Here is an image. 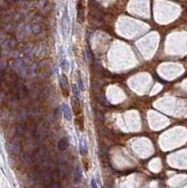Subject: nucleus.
Segmentation results:
<instances>
[{"mask_svg":"<svg viewBox=\"0 0 187 188\" xmlns=\"http://www.w3.org/2000/svg\"><path fill=\"white\" fill-rule=\"evenodd\" d=\"M92 187H97V184L95 183V180H92Z\"/></svg>","mask_w":187,"mask_h":188,"instance_id":"6e6552de","label":"nucleus"},{"mask_svg":"<svg viewBox=\"0 0 187 188\" xmlns=\"http://www.w3.org/2000/svg\"><path fill=\"white\" fill-rule=\"evenodd\" d=\"M73 180H74V183H79L80 182V180H81V174H80V170L79 168H76L75 170V173H74V175H73Z\"/></svg>","mask_w":187,"mask_h":188,"instance_id":"20e7f679","label":"nucleus"},{"mask_svg":"<svg viewBox=\"0 0 187 188\" xmlns=\"http://www.w3.org/2000/svg\"><path fill=\"white\" fill-rule=\"evenodd\" d=\"M79 149H80V153H81V154H83V155H84V154H86V152H87V148H86V145H85L82 141L80 142Z\"/></svg>","mask_w":187,"mask_h":188,"instance_id":"39448f33","label":"nucleus"},{"mask_svg":"<svg viewBox=\"0 0 187 188\" xmlns=\"http://www.w3.org/2000/svg\"><path fill=\"white\" fill-rule=\"evenodd\" d=\"M63 114L65 119H67L68 121H72V112H71V109L68 106V104L63 105Z\"/></svg>","mask_w":187,"mask_h":188,"instance_id":"7ed1b4c3","label":"nucleus"},{"mask_svg":"<svg viewBox=\"0 0 187 188\" xmlns=\"http://www.w3.org/2000/svg\"><path fill=\"white\" fill-rule=\"evenodd\" d=\"M61 67H62V69L63 70H65V71H68L69 70V63H68V61L66 59H64L62 61V64H61Z\"/></svg>","mask_w":187,"mask_h":188,"instance_id":"0eeeda50","label":"nucleus"},{"mask_svg":"<svg viewBox=\"0 0 187 188\" xmlns=\"http://www.w3.org/2000/svg\"><path fill=\"white\" fill-rule=\"evenodd\" d=\"M57 147L60 150H65L68 149L69 147V140H68L67 137H63L61 140H59V144H57Z\"/></svg>","mask_w":187,"mask_h":188,"instance_id":"f03ea898","label":"nucleus"},{"mask_svg":"<svg viewBox=\"0 0 187 188\" xmlns=\"http://www.w3.org/2000/svg\"><path fill=\"white\" fill-rule=\"evenodd\" d=\"M78 87L82 91H84L85 88H84V84H83V80H82V77H81V75L78 76Z\"/></svg>","mask_w":187,"mask_h":188,"instance_id":"423d86ee","label":"nucleus"},{"mask_svg":"<svg viewBox=\"0 0 187 188\" xmlns=\"http://www.w3.org/2000/svg\"><path fill=\"white\" fill-rule=\"evenodd\" d=\"M59 86L62 91V94L65 97H69L70 95V86H69V82H68L67 77L64 74L60 75L59 77Z\"/></svg>","mask_w":187,"mask_h":188,"instance_id":"f257e3e1","label":"nucleus"}]
</instances>
